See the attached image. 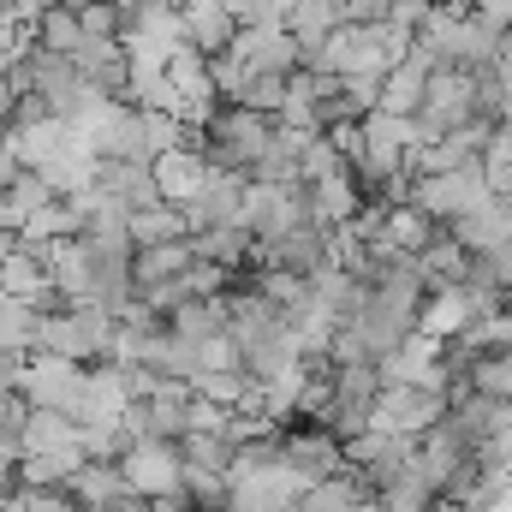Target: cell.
<instances>
[{
	"label": "cell",
	"instance_id": "obj_1",
	"mask_svg": "<svg viewBox=\"0 0 512 512\" xmlns=\"http://www.w3.org/2000/svg\"><path fill=\"white\" fill-rule=\"evenodd\" d=\"M477 197H489V185H483V167L471 161V167L405 173V197H399V203H411V209H423L435 227H447V221H453V215H465Z\"/></svg>",
	"mask_w": 512,
	"mask_h": 512
},
{
	"label": "cell",
	"instance_id": "obj_2",
	"mask_svg": "<svg viewBox=\"0 0 512 512\" xmlns=\"http://www.w3.org/2000/svg\"><path fill=\"white\" fill-rule=\"evenodd\" d=\"M447 417V393L441 387H382L376 405H370V423L387 435H429L435 423Z\"/></svg>",
	"mask_w": 512,
	"mask_h": 512
},
{
	"label": "cell",
	"instance_id": "obj_3",
	"mask_svg": "<svg viewBox=\"0 0 512 512\" xmlns=\"http://www.w3.org/2000/svg\"><path fill=\"white\" fill-rule=\"evenodd\" d=\"M376 370H382V387H441V393H453V370L441 358V340H429L423 328L405 334L387 358H376Z\"/></svg>",
	"mask_w": 512,
	"mask_h": 512
},
{
	"label": "cell",
	"instance_id": "obj_4",
	"mask_svg": "<svg viewBox=\"0 0 512 512\" xmlns=\"http://www.w3.org/2000/svg\"><path fill=\"white\" fill-rule=\"evenodd\" d=\"M245 173L239 167H209V179L179 203V215H185V227L191 233H203V227H239V215H245Z\"/></svg>",
	"mask_w": 512,
	"mask_h": 512
},
{
	"label": "cell",
	"instance_id": "obj_5",
	"mask_svg": "<svg viewBox=\"0 0 512 512\" xmlns=\"http://www.w3.org/2000/svg\"><path fill=\"white\" fill-rule=\"evenodd\" d=\"M120 477H126L131 495H173V489H185V459H179V447L173 441H137L126 447V465H120Z\"/></svg>",
	"mask_w": 512,
	"mask_h": 512
},
{
	"label": "cell",
	"instance_id": "obj_6",
	"mask_svg": "<svg viewBox=\"0 0 512 512\" xmlns=\"http://www.w3.org/2000/svg\"><path fill=\"white\" fill-rule=\"evenodd\" d=\"M274 453H280V465H286L304 489L322 483V477H334V471H346V447H340L328 429H292V435L274 441Z\"/></svg>",
	"mask_w": 512,
	"mask_h": 512
},
{
	"label": "cell",
	"instance_id": "obj_7",
	"mask_svg": "<svg viewBox=\"0 0 512 512\" xmlns=\"http://www.w3.org/2000/svg\"><path fill=\"white\" fill-rule=\"evenodd\" d=\"M435 66H441V60L411 36V48H405V54L382 72V102H376V108H387V114H417V102H423V90H429V72H435Z\"/></svg>",
	"mask_w": 512,
	"mask_h": 512
},
{
	"label": "cell",
	"instance_id": "obj_8",
	"mask_svg": "<svg viewBox=\"0 0 512 512\" xmlns=\"http://www.w3.org/2000/svg\"><path fill=\"white\" fill-rule=\"evenodd\" d=\"M298 191H304V209H310L322 227H346V221H358V209H364V191H358V179H352L346 167H334V173H322V179H304Z\"/></svg>",
	"mask_w": 512,
	"mask_h": 512
},
{
	"label": "cell",
	"instance_id": "obj_9",
	"mask_svg": "<svg viewBox=\"0 0 512 512\" xmlns=\"http://www.w3.org/2000/svg\"><path fill=\"white\" fill-rule=\"evenodd\" d=\"M233 30H239V18L227 12V0H179V36H185V48H197L203 60L221 54V48L233 42Z\"/></svg>",
	"mask_w": 512,
	"mask_h": 512
},
{
	"label": "cell",
	"instance_id": "obj_10",
	"mask_svg": "<svg viewBox=\"0 0 512 512\" xmlns=\"http://www.w3.org/2000/svg\"><path fill=\"white\" fill-rule=\"evenodd\" d=\"M149 173H155V197H161V203H185V197L209 179V155L191 149V143H173V149H161V155L149 161Z\"/></svg>",
	"mask_w": 512,
	"mask_h": 512
},
{
	"label": "cell",
	"instance_id": "obj_11",
	"mask_svg": "<svg viewBox=\"0 0 512 512\" xmlns=\"http://www.w3.org/2000/svg\"><path fill=\"white\" fill-rule=\"evenodd\" d=\"M167 334H179V340H215V334H227V298L209 292V298L173 304L167 310Z\"/></svg>",
	"mask_w": 512,
	"mask_h": 512
},
{
	"label": "cell",
	"instance_id": "obj_12",
	"mask_svg": "<svg viewBox=\"0 0 512 512\" xmlns=\"http://www.w3.org/2000/svg\"><path fill=\"white\" fill-rule=\"evenodd\" d=\"M334 24H340V0H292V6H286V30H292V42H298V60H304V48H316Z\"/></svg>",
	"mask_w": 512,
	"mask_h": 512
},
{
	"label": "cell",
	"instance_id": "obj_13",
	"mask_svg": "<svg viewBox=\"0 0 512 512\" xmlns=\"http://www.w3.org/2000/svg\"><path fill=\"white\" fill-rule=\"evenodd\" d=\"M393 0H340V24H382Z\"/></svg>",
	"mask_w": 512,
	"mask_h": 512
},
{
	"label": "cell",
	"instance_id": "obj_14",
	"mask_svg": "<svg viewBox=\"0 0 512 512\" xmlns=\"http://www.w3.org/2000/svg\"><path fill=\"white\" fill-rule=\"evenodd\" d=\"M465 12H477L483 24H495V30H512V0H459Z\"/></svg>",
	"mask_w": 512,
	"mask_h": 512
},
{
	"label": "cell",
	"instance_id": "obj_15",
	"mask_svg": "<svg viewBox=\"0 0 512 512\" xmlns=\"http://www.w3.org/2000/svg\"><path fill=\"white\" fill-rule=\"evenodd\" d=\"M12 90H18V84H12V72H6V60H0V114L12 108Z\"/></svg>",
	"mask_w": 512,
	"mask_h": 512
},
{
	"label": "cell",
	"instance_id": "obj_16",
	"mask_svg": "<svg viewBox=\"0 0 512 512\" xmlns=\"http://www.w3.org/2000/svg\"><path fill=\"white\" fill-rule=\"evenodd\" d=\"M352 512H387V507H382V495H364V501H358Z\"/></svg>",
	"mask_w": 512,
	"mask_h": 512
},
{
	"label": "cell",
	"instance_id": "obj_17",
	"mask_svg": "<svg viewBox=\"0 0 512 512\" xmlns=\"http://www.w3.org/2000/svg\"><path fill=\"white\" fill-rule=\"evenodd\" d=\"M227 512H239V507H227Z\"/></svg>",
	"mask_w": 512,
	"mask_h": 512
}]
</instances>
